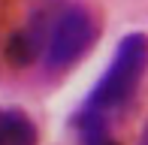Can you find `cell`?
Here are the masks:
<instances>
[{
	"instance_id": "obj_1",
	"label": "cell",
	"mask_w": 148,
	"mask_h": 145,
	"mask_svg": "<svg viewBox=\"0 0 148 145\" xmlns=\"http://www.w3.org/2000/svg\"><path fill=\"white\" fill-rule=\"evenodd\" d=\"M145 70H148V36L142 30H133V34L121 36L109 67L103 70V76L94 85V91L85 97L76 118L109 121V115H115L118 109H124L133 100Z\"/></svg>"
},
{
	"instance_id": "obj_2",
	"label": "cell",
	"mask_w": 148,
	"mask_h": 145,
	"mask_svg": "<svg viewBox=\"0 0 148 145\" xmlns=\"http://www.w3.org/2000/svg\"><path fill=\"white\" fill-rule=\"evenodd\" d=\"M94 36H97V27H94V18L88 9L82 6H70L58 15V21L51 24L49 39H45L42 49V61L51 72L66 70L91 49Z\"/></svg>"
},
{
	"instance_id": "obj_3",
	"label": "cell",
	"mask_w": 148,
	"mask_h": 145,
	"mask_svg": "<svg viewBox=\"0 0 148 145\" xmlns=\"http://www.w3.org/2000/svg\"><path fill=\"white\" fill-rule=\"evenodd\" d=\"M0 145H36V127L21 112H0Z\"/></svg>"
},
{
	"instance_id": "obj_4",
	"label": "cell",
	"mask_w": 148,
	"mask_h": 145,
	"mask_svg": "<svg viewBox=\"0 0 148 145\" xmlns=\"http://www.w3.org/2000/svg\"><path fill=\"white\" fill-rule=\"evenodd\" d=\"M139 145H148V127L142 130V139H139Z\"/></svg>"
}]
</instances>
